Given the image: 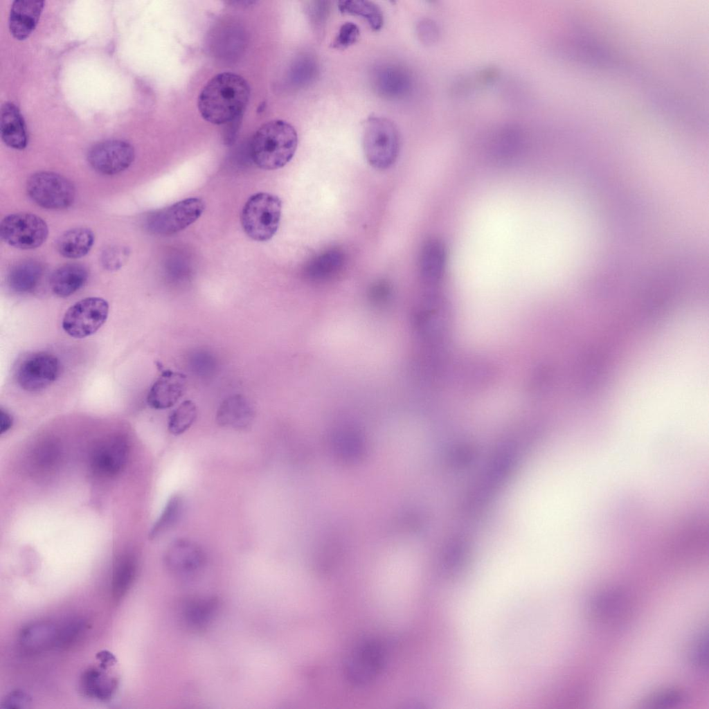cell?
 I'll use <instances>...</instances> for the list:
<instances>
[{
	"mask_svg": "<svg viewBox=\"0 0 709 709\" xmlns=\"http://www.w3.org/2000/svg\"><path fill=\"white\" fill-rule=\"evenodd\" d=\"M384 663V652L377 642L366 641L355 647L345 665L347 677L355 685L373 681Z\"/></svg>",
	"mask_w": 709,
	"mask_h": 709,
	"instance_id": "obj_11",
	"label": "cell"
},
{
	"mask_svg": "<svg viewBox=\"0 0 709 709\" xmlns=\"http://www.w3.org/2000/svg\"><path fill=\"white\" fill-rule=\"evenodd\" d=\"M371 84L379 96L397 100L409 93L412 80L404 67L395 64H384L377 66L372 71Z\"/></svg>",
	"mask_w": 709,
	"mask_h": 709,
	"instance_id": "obj_12",
	"label": "cell"
},
{
	"mask_svg": "<svg viewBox=\"0 0 709 709\" xmlns=\"http://www.w3.org/2000/svg\"><path fill=\"white\" fill-rule=\"evenodd\" d=\"M197 416V409L195 404L191 400L183 402L169 416V431L173 435L183 433L192 425Z\"/></svg>",
	"mask_w": 709,
	"mask_h": 709,
	"instance_id": "obj_30",
	"label": "cell"
},
{
	"mask_svg": "<svg viewBox=\"0 0 709 709\" xmlns=\"http://www.w3.org/2000/svg\"><path fill=\"white\" fill-rule=\"evenodd\" d=\"M1 137L8 147L23 150L27 145V134L24 118L18 107L7 102L1 109Z\"/></svg>",
	"mask_w": 709,
	"mask_h": 709,
	"instance_id": "obj_20",
	"label": "cell"
},
{
	"mask_svg": "<svg viewBox=\"0 0 709 709\" xmlns=\"http://www.w3.org/2000/svg\"><path fill=\"white\" fill-rule=\"evenodd\" d=\"M44 1L16 0L13 1L9 17L11 35L18 40L27 38L36 27Z\"/></svg>",
	"mask_w": 709,
	"mask_h": 709,
	"instance_id": "obj_17",
	"label": "cell"
},
{
	"mask_svg": "<svg viewBox=\"0 0 709 709\" xmlns=\"http://www.w3.org/2000/svg\"><path fill=\"white\" fill-rule=\"evenodd\" d=\"M708 640L701 636L694 641L690 652V660L697 667H703L707 664Z\"/></svg>",
	"mask_w": 709,
	"mask_h": 709,
	"instance_id": "obj_38",
	"label": "cell"
},
{
	"mask_svg": "<svg viewBox=\"0 0 709 709\" xmlns=\"http://www.w3.org/2000/svg\"><path fill=\"white\" fill-rule=\"evenodd\" d=\"M186 385L185 375L170 370H163L151 386L147 396V402L155 409L170 408L183 396Z\"/></svg>",
	"mask_w": 709,
	"mask_h": 709,
	"instance_id": "obj_14",
	"label": "cell"
},
{
	"mask_svg": "<svg viewBox=\"0 0 709 709\" xmlns=\"http://www.w3.org/2000/svg\"><path fill=\"white\" fill-rule=\"evenodd\" d=\"M86 624L81 619H72L59 626L57 648L70 645L79 638L85 630Z\"/></svg>",
	"mask_w": 709,
	"mask_h": 709,
	"instance_id": "obj_33",
	"label": "cell"
},
{
	"mask_svg": "<svg viewBox=\"0 0 709 709\" xmlns=\"http://www.w3.org/2000/svg\"><path fill=\"white\" fill-rule=\"evenodd\" d=\"M318 73V66L315 58L307 54L301 56L293 69V80L299 87H308L314 82Z\"/></svg>",
	"mask_w": 709,
	"mask_h": 709,
	"instance_id": "obj_31",
	"label": "cell"
},
{
	"mask_svg": "<svg viewBox=\"0 0 709 709\" xmlns=\"http://www.w3.org/2000/svg\"><path fill=\"white\" fill-rule=\"evenodd\" d=\"M127 453L128 446L123 438H109L101 442L93 451L92 467L97 474L102 476H113L124 466Z\"/></svg>",
	"mask_w": 709,
	"mask_h": 709,
	"instance_id": "obj_15",
	"label": "cell"
},
{
	"mask_svg": "<svg viewBox=\"0 0 709 709\" xmlns=\"http://www.w3.org/2000/svg\"><path fill=\"white\" fill-rule=\"evenodd\" d=\"M88 278L87 269L79 264H68L60 267L52 274L50 287L54 294L68 297L78 291Z\"/></svg>",
	"mask_w": 709,
	"mask_h": 709,
	"instance_id": "obj_21",
	"label": "cell"
},
{
	"mask_svg": "<svg viewBox=\"0 0 709 709\" xmlns=\"http://www.w3.org/2000/svg\"><path fill=\"white\" fill-rule=\"evenodd\" d=\"M254 417L255 411L251 402L245 396L235 394L220 404L216 421L222 427L241 430L250 427Z\"/></svg>",
	"mask_w": 709,
	"mask_h": 709,
	"instance_id": "obj_16",
	"label": "cell"
},
{
	"mask_svg": "<svg viewBox=\"0 0 709 709\" xmlns=\"http://www.w3.org/2000/svg\"><path fill=\"white\" fill-rule=\"evenodd\" d=\"M12 425V418L10 414L1 408L0 409V433L8 431Z\"/></svg>",
	"mask_w": 709,
	"mask_h": 709,
	"instance_id": "obj_42",
	"label": "cell"
},
{
	"mask_svg": "<svg viewBox=\"0 0 709 709\" xmlns=\"http://www.w3.org/2000/svg\"><path fill=\"white\" fill-rule=\"evenodd\" d=\"M217 604V601L213 598L186 600L181 608V616L184 623L192 630H202L214 614Z\"/></svg>",
	"mask_w": 709,
	"mask_h": 709,
	"instance_id": "obj_25",
	"label": "cell"
},
{
	"mask_svg": "<svg viewBox=\"0 0 709 709\" xmlns=\"http://www.w3.org/2000/svg\"><path fill=\"white\" fill-rule=\"evenodd\" d=\"M621 595L616 591H608L595 598L591 604V611L595 616H607L613 612L620 603Z\"/></svg>",
	"mask_w": 709,
	"mask_h": 709,
	"instance_id": "obj_35",
	"label": "cell"
},
{
	"mask_svg": "<svg viewBox=\"0 0 709 709\" xmlns=\"http://www.w3.org/2000/svg\"><path fill=\"white\" fill-rule=\"evenodd\" d=\"M298 145L294 127L283 120H272L262 124L254 132L250 143V154L260 169L273 170L287 165Z\"/></svg>",
	"mask_w": 709,
	"mask_h": 709,
	"instance_id": "obj_2",
	"label": "cell"
},
{
	"mask_svg": "<svg viewBox=\"0 0 709 709\" xmlns=\"http://www.w3.org/2000/svg\"><path fill=\"white\" fill-rule=\"evenodd\" d=\"M418 33L420 38L427 42H433L437 39L438 35V29L436 24L430 20L422 21L418 26Z\"/></svg>",
	"mask_w": 709,
	"mask_h": 709,
	"instance_id": "obj_40",
	"label": "cell"
},
{
	"mask_svg": "<svg viewBox=\"0 0 709 709\" xmlns=\"http://www.w3.org/2000/svg\"><path fill=\"white\" fill-rule=\"evenodd\" d=\"M134 150L131 144L122 140H107L93 145L89 151L87 159L98 172L114 175L127 169L134 159Z\"/></svg>",
	"mask_w": 709,
	"mask_h": 709,
	"instance_id": "obj_10",
	"label": "cell"
},
{
	"mask_svg": "<svg viewBox=\"0 0 709 709\" xmlns=\"http://www.w3.org/2000/svg\"><path fill=\"white\" fill-rule=\"evenodd\" d=\"M95 236L91 230L78 227L68 230L58 239L57 249L64 257L79 258L86 255L94 243Z\"/></svg>",
	"mask_w": 709,
	"mask_h": 709,
	"instance_id": "obj_22",
	"label": "cell"
},
{
	"mask_svg": "<svg viewBox=\"0 0 709 709\" xmlns=\"http://www.w3.org/2000/svg\"><path fill=\"white\" fill-rule=\"evenodd\" d=\"M109 304L100 297H88L71 305L65 312L62 326L70 336L82 339L96 333L105 323Z\"/></svg>",
	"mask_w": 709,
	"mask_h": 709,
	"instance_id": "obj_7",
	"label": "cell"
},
{
	"mask_svg": "<svg viewBox=\"0 0 709 709\" xmlns=\"http://www.w3.org/2000/svg\"><path fill=\"white\" fill-rule=\"evenodd\" d=\"M59 626L50 622H37L24 627L19 643L28 652H39L57 648Z\"/></svg>",
	"mask_w": 709,
	"mask_h": 709,
	"instance_id": "obj_19",
	"label": "cell"
},
{
	"mask_svg": "<svg viewBox=\"0 0 709 709\" xmlns=\"http://www.w3.org/2000/svg\"><path fill=\"white\" fill-rule=\"evenodd\" d=\"M43 269L42 265L33 260H23L12 267L8 276L9 287L17 293H28L38 285Z\"/></svg>",
	"mask_w": 709,
	"mask_h": 709,
	"instance_id": "obj_24",
	"label": "cell"
},
{
	"mask_svg": "<svg viewBox=\"0 0 709 709\" xmlns=\"http://www.w3.org/2000/svg\"><path fill=\"white\" fill-rule=\"evenodd\" d=\"M329 6V2L325 1L308 2L307 12L309 21L316 26H321L328 15Z\"/></svg>",
	"mask_w": 709,
	"mask_h": 709,
	"instance_id": "obj_37",
	"label": "cell"
},
{
	"mask_svg": "<svg viewBox=\"0 0 709 709\" xmlns=\"http://www.w3.org/2000/svg\"><path fill=\"white\" fill-rule=\"evenodd\" d=\"M136 573L134 559L129 555L119 557L115 562L111 577V591L115 598H121L132 586Z\"/></svg>",
	"mask_w": 709,
	"mask_h": 709,
	"instance_id": "obj_27",
	"label": "cell"
},
{
	"mask_svg": "<svg viewBox=\"0 0 709 709\" xmlns=\"http://www.w3.org/2000/svg\"><path fill=\"white\" fill-rule=\"evenodd\" d=\"M103 670L102 667H89L82 673L80 688L84 695L100 701L111 698L116 688V681L107 676Z\"/></svg>",
	"mask_w": 709,
	"mask_h": 709,
	"instance_id": "obj_23",
	"label": "cell"
},
{
	"mask_svg": "<svg viewBox=\"0 0 709 709\" xmlns=\"http://www.w3.org/2000/svg\"><path fill=\"white\" fill-rule=\"evenodd\" d=\"M683 693L677 689H666L658 691L648 697L643 701V707L661 708L671 707L683 701Z\"/></svg>",
	"mask_w": 709,
	"mask_h": 709,
	"instance_id": "obj_32",
	"label": "cell"
},
{
	"mask_svg": "<svg viewBox=\"0 0 709 709\" xmlns=\"http://www.w3.org/2000/svg\"><path fill=\"white\" fill-rule=\"evenodd\" d=\"M281 213L282 201L278 196L264 192H257L244 204L241 212V224L251 239L266 242L277 232Z\"/></svg>",
	"mask_w": 709,
	"mask_h": 709,
	"instance_id": "obj_4",
	"label": "cell"
},
{
	"mask_svg": "<svg viewBox=\"0 0 709 709\" xmlns=\"http://www.w3.org/2000/svg\"><path fill=\"white\" fill-rule=\"evenodd\" d=\"M30 697L22 690H15L9 693L3 700V708H28L31 704Z\"/></svg>",
	"mask_w": 709,
	"mask_h": 709,
	"instance_id": "obj_39",
	"label": "cell"
},
{
	"mask_svg": "<svg viewBox=\"0 0 709 709\" xmlns=\"http://www.w3.org/2000/svg\"><path fill=\"white\" fill-rule=\"evenodd\" d=\"M48 228L40 217L29 213H17L4 217L0 235L8 244L21 249L40 246L46 240Z\"/></svg>",
	"mask_w": 709,
	"mask_h": 709,
	"instance_id": "obj_8",
	"label": "cell"
},
{
	"mask_svg": "<svg viewBox=\"0 0 709 709\" xmlns=\"http://www.w3.org/2000/svg\"><path fill=\"white\" fill-rule=\"evenodd\" d=\"M250 93V87L244 78L232 72L219 73L201 89L197 108L206 121L214 125L227 124L243 114Z\"/></svg>",
	"mask_w": 709,
	"mask_h": 709,
	"instance_id": "obj_1",
	"label": "cell"
},
{
	"mask_svg": "<svg viewBox=\"0 0 709 709\" xmlns=\"http://www.w3.org/2000/svg\"><path fill=\"white\" fill-rule=\"evenodd\" d=\"M363 148L373 168L384 170L391 168L400 152L399 132L394 123L383 117H369L364 125Z\"/></svg>",
	"mask_w": 709,
	"mask_h": 709,
	"instance_id": "obj_3",
	"label": "cell"
},
{
	"mask_svg": "<svg viewBox=\"0 0 709 709\" xmlns=\"http://www.w3.org/2000/svg\"><path fill=\"white\" fill-rule=\"evenodd\" d=\"M26 190L35 204L52 210L69 207L75 196L73 183L66 177L53 172L42 171L32 174L27 181Z\"/></svg>",
	"mask_w": 709,
	"mask_h": 709,
	"instance_id": "obj_6",
	"label": "cell"
},
{
	"mask_svg": "<svg viewBox=\"0 0 709 709\" xmlns=\"http://www.w3.org/2000/svg\"><path fill=\"white\" fill-rule=\"evenodd\" d=\"M359 35L360 30L357 25L352 22H345L340 27L332 46L339 49L346 48L355 44Z\"/></svg>",
	"mask_w": 709,
	"mask_h": 709,
	"instance_id": "obj_36",
	"label": "cell"
},
{
	"mask_svg": "<svg viewBox=\"0 0 709 709\" xmlns=\"http://www.w3.org/2000/svg\"><path fill=\"white\" fill-rule=\"evenodd\" d=\"M447 249L442 240L431 238L422 246L419 266L421 276L427 282H439L445 273L447 264Z\"/></svg>",
	"mask_w": 709,
	"mask_h": 709,
	"instance_id": "obj_18",
	"label": "cell"
},
{
	"mask_svg": "<svg viewBox=\"0 0 709 709\" xmlns=\"http://www.w3.org/2000/svg\"><path fill=\"white\" fill-rule=\"evenodd\" d=\"M60 373L59 359L53 354L38 352L26 357L16 373L19 386L28 392H38L51 386Z\"/></svg>",
	"mask_w": 709,
	"mask_h": 709,
	"instance_id": "obj_9",
	"label": "cell"
},
{
	"mask_svg": "<svg viewBox=\"0 0 709 709\" xmlns=\"http://www.w3.org/2000/svg\"><path fill=\"white\" fill-rule=\"evenodd\" d=\"M345 255L338 248L327 249L316 255L307 263L305 272L313 279H323L336 273L343 265Z\"/></svg>",
	"mask_w": 709,
	"mask_h": 709,
	"instance_id": "obj_26",
	"label": "cell"
},
{
	"mask_svg": "<svg viewBox=\"0 0 709 709\" xmlns=\"http://www.w3.org/2000/svg\"><path fill=\"white\" fill-rule=\"evenodd\" d=\"M184 503L181 496L175 495L171 497L153 526L150 533V537H159L172 528L181 518Z\"/></svg>",
	"mask_w": 709,
	"mask_h": 709,
	"instance_id": "obj_29",
	"label": "cell"
},
{
	"mask_svg": "<svg viewBox=\"0 0 709 709\" xmlns=\"http://www.w3.org/2000/svg\"><path fill=\"white\" fill-rule=\"evenodd\" d=\"M165 562L169 570L174 575L190 576L204 565L205 555L195 542L186 539H179L168 547Z\"/></svg>",
	"mask_w": 709,
	"mask_h": 709,
	"instance_id": "obj_13",
	"label": "cell"
},
{
	"mask_svg": "<svg viewBox=\"0 0 709 709\" xmlns=\"http://www.w3.org/2000/svg\"><path fill=\"white\" fill-rule=\"evenodd\" d=\"M204 209L205 203L201 198H187L150 213L145 217L144 225L153 234L171 235L196 222Z\"/></svg>",
	"mask_w": 709,
	"mask_h": 709,
	"instance_id": "obj_5",
	"label": "cell"
},
{
	"mask_svg": "<svg viewBox=\"0 0 709 709\" xmlns=\"http://www.w3.org/2000/svg\"><path fill=\"white\" fill-rule=\"evenodd\" d=\"M129 255L127 247L114 245L106 248L102 253L100 260L102 267L109 271L119 269L127 262Z\"/></svg>",
	"mask_w": 709,
	"mask_h": 709,
	"instance_id": "obj_34",
	"label": "cell"
},
{
	"mask_svg": "<svg viewBox=\"0 0 709 709\" xmlns=\"http://www.w3.org/2000/svg\"><path fill=\"white\" fill-rule=\"evenodd\" d=\"M96 657L100 661V667L105 670L108 667L113 665L116 662L114 656L109 652L105 650L98 653Z\"/></svg>",
	"mask_w": 709,
	"mask_h": 709,
	"instance_id": "obj_41",
	"label": "cell"
},
{
	"mask_svg": "<svg viewBox=\"0 0 709 709\" xmlns=\"http://www.w3.org/2000/svg\"><path fill=\"white\" fill-rule=\"evenodd\" d=\"M339 9L343 14H349L365 19L374 30H380L384 24L383 13L375 3L363 0L341 1Z\"/></svg>",
	"mask_w": 709,
	"mask_h": 709,
	"instance_id": "obj_28",
	"label": "cell"
}]
</instances>
